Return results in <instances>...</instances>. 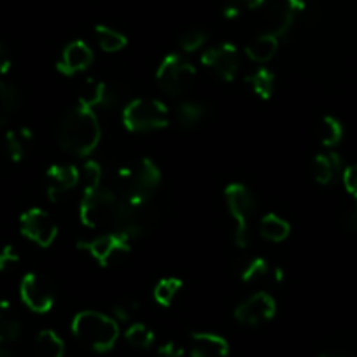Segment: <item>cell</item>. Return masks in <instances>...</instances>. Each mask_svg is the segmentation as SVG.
<instances>
[{
    "mask_svg": "<svg viewBox=\"0 0 357 357\" xmlns=\"http://www.w3.org/2000/svg\"><path fill=\"white\" fill-rule=\"evenodd\" d=\"M102 137L100 123L93 109L75 105L58 125V144L67 153L86 156L98 146Z\"/></svg>",
    "mask_w": 357,
    "mask_h": 357,
    "instance_id": "obj_1",
    "label": "cell"
},
{
    "mask_svg": "<svg viewBox=\"0 0 357 357\" xmlns=\"http://www.w3.org/2000/svg\"><path fill=\"white\" fill-rule=\"evenodd\" d=\"M160 183L161 172L156 163L149 158H140L137 163L116 172L111 188L123 202H149Z\"/></svg>",
    "mask_w": 357,
    "mask_h": 357,
    "instance_id": "obj_2",
    "label": "cell"
},
{
    "mask_svg": "<svg viewBox=\"0 0 357 357\" xmlns=\"http://www.w3.org/2000/svg\"><path fill=\"white\" fill-rule=\"evenodd\" d=\"M123 200L116 195L111 186H98L93 190H86L81 198L79 218L81 222L89 229L116 228Z\"/></svg>",
    "mask_w": 357,
    "mask_h": 357,
    "instance_id": "obj_3",
    "label": "cell"
},
{
    "mask_svg": "<svg viewBox=\"0 0 357 357\" xmlns=\"http://www.w3.org/2000/svg\"><path fill=\"white\" fill-rule=\"evenodd\" d=\"M72 333L79 342L95 352H107L119 338L118 322L95 310L79 312L72 319Z\"/></svg>",
    "mask_w": 357,
    "mask_h": 357,
    "instance_id": "obj_4",
    "label": "cell"
},
{
    "mask_svg": "<svg viewBox=\"0 0 357 357\" xmlns=\"http://www.w3.org/2000/svg\"><path fill=\"white\" fill-rule=\"evenodd\" d=\"M170 121L168 107L156 98H137L123 111V125L130 132H153L165 128Z\"/></svg>",
    "mask_w": 357,
    "mask_h": 357,
    "instance_id": "obj_5",
    "label": "cell"
},
{
    "mask_svg": "<svg viewBox=\"0 0 357 357\" xmlns=\"http://www.w3.org/2000/svg\"><path fill=\"white\" fill-rule=\"evenodd\" d=\"M195 79H197L195 65L177 53L167 54L156 70L158 86L170 97L188 93L193 88Z\"/></svg>",
    "mask_w": 357,
    "mask_h": 357,
    "instance_id": "obj_6",
    "label": "cell"
},
{
    "mask_svg": "<svg viewBox=\"0 0 357 357\" xmlns=\"http://www.w3.org/2000/svg\"><path fill=\"white\" fill-rule=\"evenodd\" d=\"M225 200L226 205H228L229 215L235 222L233 238H235L236 245L243 249L249 243V218L252 215L254 208H256V200H254L252 193L243 184L238 183L226 186Z\"/></svg>",
    "mask_w": 357,
    "mask_h": 357,
    "instance_id": "obj_7",
    "label": "cell"
},
{
    "mask_svg": "<svg viewBox=\"0 0 357 357\" xmlns=\"http://www.w3.org/2000/svg\"><path fill=\"white\" fill-rule=\"evenodd\" d=\"M158 215L149 202H123L114 231H121L130 238H140L153 231Z\"/></svg>",
    "mask_w": 357,
    "mask_h": 357,
    "instance_id": "obj_8",
    "label": "cell"
},
{
    "mask_svg": "<svg viewBox=\"0 0 357 357\" xmlns=\"http://www.w3.org/2000/svg\"><path fill=\"white\" fill-rule=\"evenodd\" d=\"M22 301L36 314H47L54 305V286L40 273H26L20 284Z\"/></svg>",
    "mask_w": 357,
    "mask_h": 357,
    "instance_id": "obj_9",
    "label": "cell"
},
{
    "mask_svg": "<svg viewBox=\"0 0 357 357\" xmlns=\"http://www.w3.org/2000/svg\"><path fill=\"white\" fill-rule=\"evenodd\" d=\"M20 231L39 247H50L58 235V226L43 208H29L20 218Z\"/></svg>",
    "mask_w": 357,
    "mask_h": 357,
    "instance_id": "obj_10",
    "label": "cell"
},
{
    "mask_svg": "<svg viewBox=\"0 0 357 357\" xmlns=\"http://www.w3.org/2000/svg\"><path fill=\"white\" fill-rule=\"evenodd\" d=\"M130 238L128 235L121 231L105 233V235L97 236L91 240H81L77 242V247L81 250H86L95 261L105 266L111 263L118 254H126L130 250Z\"/></svg>",
    "mask_w": 357,
    "mask_h": 357,
    "instance_id": "obj_11",
    "label": "cell"
},
{
    "mask_svg": "<svg viewBox=\"0 0 357 357\" xmlns=\"http://www.w3.org/2000/svg\"><path fill=\"white\" fill-rule=\"evenodd\" d=\"M202 65L215 72V75L226 82H231L235 79L240 67V56L236 46L229 43H222L219 46L208 47L202 53Z\"/></svg>",
    "mask_w": 357,
    "mask_h": 357,
    "instance_id": "obj_12",
    "label": "cell"
},
{
    "mask_svg": "<svg viewBox=\"0 0 357 357\" xmlns=\"http://www.w3.org/2000/svg\"><path fill=\"white\" fill-rule=\"evenodd\" d=\"M277 314V303L268 293H256L235 308V319L243 326L261 324V322L272 321Z\"/></svg>",
    "mask_w": 357,
    "mask_h": 357,
    "instance_id": "obj_13",
    "label": "cell"
},
{
    "mask_svg": "<svg viewBox=\"0 0 357 357\" xmlns=\"http://www.w3.org/2000/svg\"><path fill=\"white\" fill-rule=\"evenodd\" d=\"M81 181V172L74 165H51L46 170V193L51 202L74 190Z\"/></svg>",
    "mask_w": 357,
    "mask_h": 357,
    "instance_id": "obj_14",
    "label": "cell"
},
{
    "mask_svg": "<svg viewBox=\"0 0 357 357\" xmlns=\"http://www.w3.org/2000/svg\"><path fill=\"white\" fill-rule=\"evenodd\" d=\"M93 60L95 56L91 47L84 40H74L63 50L56 67L63 75H74L77 72L86 70L89 65L93 63Z\"/></svg>",
    "mask_w": 357,
    "mask_h": 357,
    "instance_id": "obj_15",
    "label": "cell"
},
{
    "mask_svg": "<svg viewBox=\"0 0 357 357\" xmlns=\"http://www.w3.org/2000/svg\"><path fill=\"white\" fill-rule=\"evenodd\" d=\"M229 343L215 333L197 331L191 335L190 357H228Z\"/></svg>",
    "mask_w": 357,
    "mask_h": 357,
    "instance_id": "obj_16",
    "label": "cell"
},
{
    "mask_svg": "<svg viewBox=\"0 0 357 357\" xmlns=\"http://www.w3.org/2000/svg\"><path fill=\"white\" fill-rule=\"evenodd\" d=\"M342 168V158L331 151L329 154H317L312 161V175H314L315 183L328 186L333 183L335 175Z\"/></svg>",
    "mask_w": 357,
    "mask_h": 357,
    "instance_id": "obj_17",
    "label": "cell"
},
{
    "mask_svg": "<svg viewBox=\"0 0 357 357\" xmlns=\"http://www.w3.org/2000/svg\"><path fill=\"white\" fill-rule=\"evenodd\" d=\"M33 142V133L30 128L20 126V128H13L6 133V149H8L9 156L13 161H22L23 158L29 154L30 147Z\"/></svg>",
    "mask_w": 357,
    "mask_h": 357,
    "instance_id": "obj_18",
    "label": "cell"
},
{
    "mask_svg": "<svg viewBox=\"0 0 357 357\" xmlns=\"http://www.w3.org/2000/svg\"><path fill=\"white\" fill-rule=\"evenodd\" d=\"M111 98H112L111 89H109V86L105 84V82L89 79L81 91V97H79V105H84V107H88V109L107 107V105L112 104Z\"/></svg>",
    "mask_w": 357,
    "mask_h": 357,
    "instance_id": "obj_19",
    "label": "cell"
},
{
    "mask_svg": "<svg viewBox=\"0 0 357 357\" xmlns=\"http://www.w3.org/2000/svg\"><path fill=\"white\" fill-rule=\"evenodd\" d=\"M277 50H279V37H275L270 32L256 37V39L245 47V53L254 63H266V61H270L275 56Z\"/></svg>",
    "mask_w": 357,
    "mask_h": 357,
    "instance_id": "obj_20",
    "label": "cell"
},
{
    "mask_svg": "<svg viewBox=\"0 0 357 357\" xmlns=\"http://www.w3.org/2000/svg\"><path fill=\"white\" fill-rule=\"evenodd\" d=\"M259 233L264 240L277 243V242H282V240H286L287 236H289L291 226L286 219H282L280 215L270 212V214L263 215V219H261Z\"/></svg>",
    "mask_w": 357,
    "mask_h": 357,
    "instance_id": "obj_21",
    "label": "cell"
},
{
    "mask_svg": "<svg viewBox=\"0 0 357 357\" xmlns=\"http://www.w3.org/2000/svg\"><path fill=\"white\" fill-rule=\"evenodd\" d=\"M22 331V321L9 301H0V343L11 342Z\"/></svg>",
    "mask_w": 357,
    "mask_h": 357,
    "instance_id": "obj_22",
    "label": "cell"
},
{
    "mask_svg": "<svg viewBox=\"0 0 357 357\" xmlns=\"http://www.w3.org/2000/svg\"><path fill=\"white\" fill-rule=\"evenodd\" d=\"M37 357H63L65 345L60 336L51 329H44L36 338Z\"/></svg>",
    "mask_w": 357,
    "mask_h": 357,
    "instance_id": "obj_23",
    "label": "cell"
},
{
    "mask_svg": "<svg viewBox=\"0 0 357 357\" xmlns=\"http://www.w3.org/2000/svg\"><path fill=\"white\" fill-rule=\"evenodd\" d=\"M95 37H97V43L100 46V50L105 51V53H118L128 43L123 33H119L118 30L111 29L107 25L95 26Z\"/></svg>",
    "mask_w": 357,
    "mask_h": 357,
    "instance_id": "obj_24",
    "label": "cell"
},
{
    "mask_svg": "<svg viewBox=\"0 0 357 357\" xmlns=\"http://www.w3.org/2000/svg\"><path fill=\"white\" fill-rule=\"evenodd\" d=\"M247 82L250 84L254 93L259 98H263V100H268V98L272 97L273 89H275V77H273L272 72L264 67L257 68L254 74H250L247 77Z\"/></svg>",
    "mask_w": 357,
    "mask_h": 357,
    "instance_id": "obj_25",
    "label": "cell"
},
{
    "mask_svg": "<svg viewBox=\"0 0 357 357\" xmlns=\"http://www.w3.org/2000/svg\"><path fill=\"white\" fill-rule=\"evenodd\" d=\"M207 114V107L202 105L200 102H183L177 109V121L183 128L190 130L193 126H197L202 119Z\"/></svg>",
    "mask_w": 357,
    "mask_h": 357,
    "instance_id": "obj_26",
    "label": "cell"
},
{
    "mask_svg": "<svg viewBox=\"0 0 357 357\" xmlns=\"http://www.w3.org/2000/svg\"><path fill=\"white\" fill-rule=\"evenodd\" d=\"M183 289V280L175 279V277H168V279H161L160 282L154 286L153 296L154 301L161 307H170L172 301L178 294V291Z\"/></svg>",
    "mask_w": 357,
    "mask_h": 357,
    "instance_id": "obj_27",
    "label": "cell"
},
{
    "mask_svg": "<svg viewBox=\"0 0 357 357\" xmlns=\"http://www.w3.org/2000/svg\"><path fill=\"white\" fill-rule=\"evenodd\" d=\"M343 137V126L333 116H326L322 118L321 126H319V139H321L322 146L326 147H335L338 146L340 140Z\"/></svg>",
    "mask_w": 357,
    "mask_h": 357,
    "instance_id": "obj_28",
    "label": "cell"
},
{
    "mask_svg": "<svg viewBox=\"0 0 357 357\" xmlns=\"http://www.w3.org/2000/svg\"><path fill=\"white\" fill-rule=\"evenodd\" d=\"M125 338L128 342V345H132L133 349L147 350L154 342V333L147 328L146 324H132L125 333Z\"/></svg>",
    "mask_w": 357,
    "mask_h": 357,
    "instance_id": "obj_29",
    "label": "cell"
},
{
    "mask_svg": "<svg viewBox=\"0 0 357 357\" xmlns=\"http://www.w3.org/2000/svg\"><path fill=\"white\" fill-rule=\"evenodd\" d=\"M18 91L8 82H0V126L8 121L9 116L18 107Z\"/></svg>",
    "mask_w": 357,
    "mask_h": 357,
    "instance_id": "obj_30",
    "label": "cell"
},
{
    "mask_svg": "<svg viewBox=\"0 0 357 357\" xmlns=\"http://www.w3.org/2000/svg\"><path fill=\"white\" fill-rule=\"evenodd\" d=\"M207 43V33L200 29H191L188 32H184L178 39V46L184 53H195V51L200 50L204 44Z\"/></svg>",
    "mask_w": 357,
    "mask_h": 357,
    "instance_id": "obj_31",
    "label": "cell"
},
{
    "mask_svg": "<svg viewBox=\"0 0 357 357\" xmlns=\"http://www.w3.org/2000/svg\"><path fill=\"white\" fill-rule=\"evenodd\" d=\"M139 310V301H135L133 298H121L119 301H116L114 307H112V314L116 319L126 322L133 317Z\"/></svg>",
    "mask_w": 357,
    "mask_h": 357,
    "instance_id": "obj_32",
    "label": "cell"
},
{
    "mask_svg": "<svg viewBox=\"0 0 357 357\" xmlns=\"http://www.w3.org/2000/svg\"><path fill=\"white\" fill-rule=\"evenodd\" d=\"M268 275V263L263 257H254L249 264L245 266L242 273L243 282H252V280L261 279V277Z\"/></svg>",
    "mask_w": 357,
    "mask_h": 357,
    "instance_id": "obj_33",
    "label": "cell"
},
{
    "mask_svg": "<svg viewBox=\"0 0 357 357\" xmlns=\"http://www.w3.org/2000/svg\"><path fill=\"white\" fill-rule=\"evenodd\" d=\"M81 177L84 178V191L93 190V188L100 186L102 178V168L97 161H88L81 172Z\"/></svg>",
    "mask_w": 357,
    "mask_h": 357,
    "instance_id": "obj_34",
    "label": "cell"
},
{
    "mask_svg": "<svg viewBox=\"0 0 357 357\" xmlns=\"http://www.w3.org/2000/svg\"><path fill=\"white\" fill-rule=\"evenodd\" d=\"M342 177H343V186H345L347 193H350L357 200V163L347 167L345 170H343Z\"/></svg>",
    "mask_w": 357,
    "mask_h": 357,
    "instance_id": "obj_35",
    "label": "cell"
},
{
    "mask_svg": "<svg viewBox=\"0 0 357 357\" xmlns=\"http://www.w3.org/2000/svg\"><path fill=\"white\" fill-rule=\"evenodd\" d=\"M20 261V254L16 252L13 245H6L0 250V272H6L11 266H15Z\"/></svg>",
    "mask_w": 357,
    "mask_h": 357,
    "instance_id": "obj_36",
    "label": "cell"
},
{
    "mask_svg": "<svg viewBox=\"0 0 357 357\" xmlns=\"http://www.w3.org/2000/svg\"><path fill=\"white\" fill-rule=\"evenodd\" d=\"M154 357H184V350L181 349V347L175 345V343L168 342L158 349L156 356Z\"/></svg>",
    "mask_w": 357,
    "mask_h": 357,
    "instance_id": "obj_37",
    "label": "cell"
},
{
    "mask_svg": "<svg viewBox=\"0 0 357 357\" xmlns=\"http://www.w3.org/2000/svg\"><path fill=\"white\" fill-rule=\"evenodd\" d=\"M345 226L350 229V231H357V202L356 205H352V208L347 212Z\"/></svg>",
    "mask_w": 357,
    "mask_h": 357,
    "instance_id": "obj_38",
    "label": "cell"
},
{
    "mask_svg": "<svg viewBox=\"0 0 357 357\" xmlns=\"http://www.w3.org/2000/svg\"><path fill=\"white\" fill-rule=\"evenodd\" d=\"M11 67V58H9L8 51L4 50V46L0 44V75H4L6 72Z\"/></svg>",
    "mask_w": 357,
    "mask_h": 357,
    "instance_id": "obj_39",
    "label": "cell"
},
{
    "mask_svg": "<svg viewBox=\"0 0 357 357\" xmlns=\"http://www.w3.org/2000/svg\"><path fill=\"white\" fill-rule=\"evenodd\" d=\"M222 13H225V18L235 20V18H238V15H240V6L236 4V2H233V0H229Z\"/></svg>",
    "mask_w": 357,
    "mask_h": 357,
    "instance_id": "obj_40",
    "label": "cell"
},
{
    "mask_svg": "<svg viewBox=\"0 0 357 357\" xmlns=\"http://www.w3.org/2000/svg\"><path fill=\"white\" fill-rule=\"evenodd\" d=\"M286 8H289L291 11L300 15V13L305 11V8H307V2H305V0H286Z\"/></svg>",
    "mask_w": 357,
    "mask_h": 357,
    "instance_id": "obj_41",
    "label": "cell"
},
{
    "mask_svg": "<svg viewBox=\"0 0 357 357\" xmlns=\"http://www.w3.org/2000/svg\"><path fill=\"white\" fill-rule=\"evenodd\" d=\"M233 2H236L238 6L243 4L249 9H259L264 4V0H233Z\"/></svg>",
    "mask_w": 357,
    "mask_h": 357,
    "instance_id": "obj_42",
    "label": "cell"
},
{
    "mask_svg": "<svg viewBox=\"0 0 357 357\" xmlns=\"http://www.w3.org/2000/svg\"><path fill=\"white\" fill-rule=\"evenodd\" d=\"M319 357H354V356H349V354H321Z\"/></svg>",
    "mask_w": 357,
    "mask_h": 357,
    "instance_id": "obj_43",
    "label": "cell"
},
{
    "mask_svg": "<svg viewBox=\"0 0 357 357\" xmlns=\"http://www.w3.org/2000/svg\"><path fill=\"white\" fill-rule=\"evenodd\" d=\"M0 357H13V356H11V352H9V350H6V349H2V347H0Z\"/></svg>",
    "mask_w": 357,
    "mask_h": 357,
    "instance_id": "obj_44",
    "label": "cell"
}]
</instances>
